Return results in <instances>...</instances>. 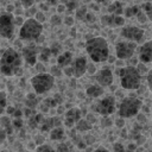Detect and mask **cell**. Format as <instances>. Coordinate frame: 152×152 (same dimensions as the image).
I'll use <instances>...</instances> for the list:
<instances>
[{
    "label": "cell",
    "mask_w": 152,
    "mask_h": 152,
    "mask_svg": "<svg viewBox=\"0 0 152 152\" xmlns=\"http://www.w3.org/2000/svg\"><path fill=\"white\" fill-rule=\"evenodd\" d=\"M86 51L94 63L106 62L109 57V46L103 37H93L86 42Z\"/></svg>",
    "instance_id": "6da1fadb"
},
{
    "label": "cell",
    "mask_w": 152,
    "mask_h": 152,
    "mask_svg": "<svg viewBox=\"0 0 152 152\" xmlns=\"http://www.w3.org/2000/svg\"><path fill=\"white\" fill-rule=\"evenodd\" d=\"M23 57L13 48H8L0 57V72L5 76H13L18 74L21 68Z\"/></svg>",
    "instance_id": "7a4b0ae2"
},
{
    "label": "cell",
    "mask_w": 152,
    "mask_h": 152,
    "mask_svg": "<svg viewBox=\"0 0 152 152\" xmlns=\"http://www.w3.org/2000/svg\"><path fill=\"white\" fill-rule=\"evenodd\" d=\"M120 86L126 90H137L141 86V75L135 66H122L119 70Z\"/></svg>",
    "instance_id": "3957f363"
},
{
    "label": "cell",
    "mask_w": 152,
    "mask_h": 152,
    "mask_svg": "<svg viewBox=\"0 0 152 152\" xmlns=\"http://www.w3.org/2000/svg\"><path fill=\"white\" fill-rule=\"evenodd\" d=\"M42 33H43V24L38 23L34 18H28L20 26L19 38L20 40L33 43L37 42V39L42 36Z\"/></svg>",
    "instance_id": "277c9868"
},
{
    "label": "cell",
    "mask_w": 152,
    "mask_h": 152,
    "mask_svg": "<svg viewBox=\"0 0 152 152\" xmlns=\"http://www.w3.org/2000/svg\"><path fill=\"white\" fill-rule=\"evenodd\" d=\"M142 106V102L140 99L135 96H127L124 97L119 104V116L122 119H129L132 116L138 115L140 108Z\"/></svg>",
    "instance_id": "5b68a950"
},
{
    "label": "cell",
    "mask_w": 152,
    "mask_h": 152,
    "mask_svg": "<svg viewBox=\"0 0 152 152\" xmlns=\"http://www.w3.org/2000/svg\"><path fill=\"white\" fill-rule=\"evenodd\" d=\"M31 86L36 94L38 95L46 94L55 86V77L50 72L37 74L31 78Z\"/></svg>",
    "instance_id": "8992f818"
},
{
    "label": "cell",
    "mask_w": 152,
    "mask_h": 152,
    "mask_svg": "<svg viewBox=\"0 0 152 152\" xmlns=\"http://www.w3.org/2000/svg\"><path fill=\"white\" fill-rule=\"evenodd\" d=\"M14 15L8 12L0 13V36L6 39H12L14 36Z\"/></svg>",
    "instance_id": "52a82bcc"
},
{
    "label": "cell",
    "mask_w": 152,
    "mask_h": 152,
    "mask_svg": "<svg viewBox=\"0 0 152 152\" xmlns=\"http://www.w3.org/2000/svg\"><path fill=\"white\" fill-rule=\"evenodd\" d=\"M137 49V44L129 40H121L118 42L115 45V55L119 59H129L133 57Z\"/></svg>",
    "instance_id": "ba28073f"
},
{
    "label": "cell",
    "mask_w": 152,
    "mask_h": 152,
    "mask_svg": "<svg viewBox=\"0 0 152 152\" xmlns=\"http://www.w3.org/2000/svg\"><path fill=\"white\" fill-rule=\"evenodd\" d=\"M94 110L102 116H109L115 110V97L113 95L104 96L96 103V106L94 107Z\"/></svg>",
    "instance_id": "9c48e42d"
},
{
    "label": "cell",
    "mask_w": 152,
    "mask_h": 152,
    "mask_svg": "<svg viewBox=\"0 0 152 152\" xmlns=\"http://www.w3.org/2000/svg\"><path fill=\"white\" fill-rule=\"evenodd\" d=\"M144 34H145L144 28H140L134 25H128V26H125L121 28V36L124 38H126L127 40L133 42L135 44H138L142 40Z\"/></svg>",
    "instance_id": "30bf717a"
},
{
    "label": "cell",
    "mask_w": 152,
    "mask_h": 152,
    "mask_svg": "<svg viewBox=\"0 0 152 152\" xmlns=\"http://www.w3.org/2000/svg\"><path fill=\"white\" fill-rule=\"evenodd\" d=\"M38 56V46L34 43H28L27 45L23 46L21 50V57L26 62V64L33 66L37 63V57Z\"/></svg>",
    "instance_id": "8fae6325"
},
{
    "label": "cell",
    "mask_w": 152,
    "mask_h": 152,
    "mask_svg": "<svg viewBox=\"0 0 152 152\" xmlns=\"http://www.w3.org/2000/svg\"><path fill=\"white\" fill-rule=\"evenodd\" d=\"M70 68L72 70V76L76 78H80L86 74V71L88 69V62H87L86 57L80 56L72 61V63L70 64Z\"/></svg>",
    "instance_id": "7c38bea8"
},
{
    "label": "cell",
    "mask_w": 152,
    "mask_h": 152,
    "mask_svg": "<svg viewBox=\"0 0 152 152\" xmlns=\"http://www.w3.org/2000/svg\"><path fill=\"white\" fill-rule=\"evenodd\" d=\"M81 119H82V110L77 107H72L68 109L64 114V126L68 128H72Z\"/></svg>",
    "instance_id": "4fadbf2b"
},
{
    "label": "cell",
    "mask_w": 152,
    "mask_h": 152,
    "mask_svg": "<svg viewBox=\"0 0 152 152\" xmlns=\"http://www.w3.org/2000/svg\"><path fill=\"white\" fill-rule=\"evenodd\" d=\"M95 80L101 87H109L114 81L113 71L109 68H103L95 74Z\"/></svg>",
    "instance_id": "5bb4252c"
},
{
    "label": "cell",
    "mask_w": 152,
    "mask_h": 152,
    "mask_svg": "<svg viewBox=\"0 0 152 152\" xmlns=\"http://www.w3.org/2000/svg\"><path fill=\"white\" fill-rule=\"evenodd\" d=\"M139 62L140 63H151L152 62V40H147L142 43V45L139 48Z\"/></svg>",
    "instance_id": "9a60e30c"
},
{
    "label": "cell",
    "mask_w": 152,
    "mask_h": 152,
    "mask_svg": "<svg viewBox=\"0 0 152 152\" xmlns=\"http://www.w3.org/2000/svg\"><path fill=\"white\" fill-rule=\"evenodd\" d=\"M101 24L103 26H109V27H120V26H124L125 18L122 15L106 14L101 17Z\"/></svg>",
    "instance_id": "2e32d148"
},
{
    "label": "cell",
    "mask_w": 152,
    "mask_h": 152,
    "mask_svg": "<svg viewBox=\"0 0 152 152\" xmlns=\"http://www.w3.org/2000/svg\"><path fill=\"white\" fill-rule=\"evenodd\" d=\"M72 52L70 51H64L62 52L61 55L57 56V65L62 69L66 68V66H70V64L72 63Z\"/></svg>",
    "instance_id": "e0dca14e"
},
{
    "label": "cell",
    "mask_w": 152,
    "mask_h": 152,
    "mask_svg": "<svg viewBox=\"0 0 152 152\" xmlns=\"http://www.w3.org/2000/svg\"><path fill=\"white\" fill-rule=\"evenodd\" d=\"M59 126V120L57 118H48V119H43L42 124L39 125V128L42 132H50L51 129H53L55 127Z\"/></svg>",
    "instance_id": "ac0fdd59"
},
{
    "label": "cell",
    "mask_w": 152,
    "mask_h": 152,
    "mask_svg": "<svg viewBox=\"0 0 152 152\" xmlns=\"http://www.w3.org/2000/svg\"><path fill=\"white\" fill-rule=\"evenodd\" d=\"M86 94L93 99L100 97L103 94V87H101L100 84H91L86 89Z\"/></svg>",
    "instance_id": "d6986e66"
},
{
    "label": "cell",
    "mask_w": 152,
    "mask_h": 152,
    "mask_svg": "<svg viewBox=\"0 0 152 152\" xmlns=\"http://www.w3.org/2000/svg\"><path fill=\"white\" fill-rule=\"evenodd\" d=\"M124 5L120 2V1H118V0H115V1H113L109 6H108V12H109V14H114V15H121L122 13H124Z\"/></svg>",
    "instance_id": "ffe728a7"
},
{
    "label": "cell",
    "mask_w": 152,
    "mask_h": 152,
    "mask_svg": "<svg viewBox=\"0 0 152 152\" xmlns=\"http://www.w3.org/2000/svg\"><path fill=\"white\" fill-rule=\"evenodd\" d=\"M64 138V129L63 127L58 126V127H55L53 129L50 131V139L53 140V141H59Z\"/></svg>",
    "instance_id": "44dd1931"
},
{
    "label": "cell",
    "mask_w": 152,
    "mask_h": 152,
    "mask_svg": "<svg viewBox=\"0 0 152 152\" xmlns=\"http://www.w3.org/2000/svg\"><path fill=\"white\" fill-rule=\"evenodd\" d=\"M75 128H76L78 132H88V131H90V129L93 128V125H91L90 121H88V120H86V119H81V120L76 124Z\"/></svg>",
    "instance_id": "7402d4cb"
},
{
    "label": "cell",
    "mask_w": 152,
    "mask_h": 152,
    "mask_svg": "<svg viewBox=\"0 0 152 152\" xmlns=\"http://www.w3.org/2000/svg\"><path fill=\"white\" fill-rule=\"evenodd\" d=\"M43 119H44L43 118V113H36L34 115L28 118V126L31 128H36V127H38L42 124Z\"/></svg>",
    "instance_id": "603a6c76"
},
{
    "label": "cell",
    "mask_w": 152,
    "mask_h": 152,
    "mask_svg": "<svg viewBox=\"0 0 152 152\" xmlns=\"http://www.w3.org/2000/svg\"><path fill=\"white\" fill-rule=\"evenodd\" d=\"M0 127H2L7 134H12L13 131V126H12V121L10 120V118L7 116H0Z\"/></svg>",
    "instance_id": "cb8c5ba5"
},
{
    "label": "cell",
    "mask_w": 152,
    "mask_h": 152,
    "mask_svg": "<svg viewBox=\"0 0 152 152\" xmlns=\"http://www.w3.org/2000/svg\"><path fill=\"white\" fill-rule=\"evenodd\" d=\"M51 55H52V52H51V49L50 48H42L39 50V57H38V59L42 63H46V62H49Z\"/></svg>",
    "instance_id": "d4e9b609"
},
{
    "label": "cell",
    "mask_w": 152,
    "mask_h": 152,
    "mask_svg": "<svg viewBox=\"0 0 152 152\" xmlns=\"http://www.w3.org/2000/svg\"><path fill=\"white\" fill-rule=\"evenodd\" d=\"M140 12V10H139V7L138 6H129V7H127V8H125L124 10V14H125V17L126 18H132V17H137L138 15V13Z\"/></svg>",
    "instance_id": "484cf974"
},
{
    "label": "cell",
    "mask_w": 152,
    "mask_h": 152,
    "mask_svg": "<svg viewBox=\"0 0 152 152\" xmlns=\"http://www.w3.org/2000/svg\"><path fill=\"white\" fill-rule=\"evenodd\" d=\"M142 12L147 17V20L152 21V1H146L142 5Z\"/></svg>",
    "instance_id": "4316f807"
},
{
    "label": "cell",
    "mask_w": 152,
    "mask_h": 152,
    "mask_svg": "<svg viewBox=\"0 0 152 152\" xmlns=\"http://www.w3.org/2000/svg\"><path fill=\"white\" fill-rule=\"evenodd\" d=\"M6 107H7V95L5 91L1 90L0 91V115L5 112Z\"/></svg>",
    "instance_id": "83f0119b"
},
{
    "label": "cell",
    "mask_w": 152,
    "mask_h": 152,
    "mask_svg": "<svg viewBox=\"0 0 152 152\" xmlns=\"http://www.w3.org/2000/svg\"><path fill=\"white\" fill-rule=\"evenodd\" d=\"M88 11H87V7H81L78 10H76V14H75V18L78 19V20H84L86 15H87Z\"/></svg>",
    "instance_id": "f1b7e54d"
},
{
    "label": "cell",
    "mask_w": 152,
    "mask_h": 152,
    "mask_svg": "<svg viewBox=\"0 0 152 152\" xmlns=\"http://www.w3.org/2000/svg\"><path fill=\"white\" fill-rule=\"evenodd\" d=\"M37 104V97L34 94H28L27 95V101H26V106L28 108H33Z\"/></svg>",
    "instance_id": "f546056e"
},
{
    "label": "cell",
    "mask_w": 152,
    "mask_h": 152,
    "mask_svg": "<svg viewBox=\"0 0 152 152\" xmlns=\"http://www.w3.org/2000/svg\"><path fill=\"white\" fill-rule=\"evenodd\" d=\"M36 152H56L50 145H45V144H43V145H39L37 148H36Z\"/></svg>",
    "instance_id": "4dcf8cb0"
},
{
    "label": "cell",
    "mask_w": 152,
    "mask_h": 152,
    "mask_svg": "<svg viewBox=\"0 0 152 152\" xmlns=\"http://www.w3.org/2000/svg\"><path fill=\"white\" fill-rule=\"evenodd\" d=\"M112 125H113V121L109 116H102V119H101V126L102 127L107 128V127H110Z\"/></svg>",
    "instance_id": "1f68e13d"
},
{
    "label": "cell",
    "mask_w": 152,
    "mask_h": 152,
    "mask_svg": "<svg viewBox=\"0 0 152 152\" xmlns=\"http://www.w3.org/2000/svg\"><path fill=\"white\" fill-rule=\"evenodd\" d=\"M12 126L15 129H20L23 127V120H21V118H14V120L12 121Z\"/></svg>",
    "instance_id": "d6a6232c"
},
{
    "label": "cell",
    "mask_w": 152,
    "mask_h": 152,
    "mask_svg": "<svg viewBox=\"0 0 152 152\" xmlns=\"http://www.w3.org/2000/svg\"><path fill=\"white\" fill-rule=\"evenodd\" d=\"M69 146L65 144V142H59L57 145V148H56V152H69Z\"/></svg>",
    "instance_id": "836d02e7"
},
{
    "label": "cell",
    "mask_w": 152,
    "mask_h": 152,
    "mask_svg": "<svg viewBox=\"0 0 152 152\" xmlns=\"http://www.w3.org/2000/svg\"><path fill=\"white\" fill-rule=\"evenodd\" d=\"M113 152H126V148L124 146V144L121 142H115L113 145Z\"/></svg>",
    "instance_id": "e575fe53"
},
{
    "label": "cell",
    "mask_w": 152,
    "mask_h": 152,
    "mask_svg": "<svg viewBox=\"0 0 152 152\" xmlns=\"http://www.w3.org/2000/svg\"><path fill=\"white\" fill-rule=\"evenodd\" d=\"M34 19H36L38 23L43 24V23L45 21V15H44V13H43V12L38 11V12H36V13H34Z\"/></svg>",
    "instance_id": "d590c367"
},
{
    "label": "cell",
    "mask_w": 152,
    "mask_h": 152,
    "mask_svg": "<svg viewBox=\"0 0 152 152\" xmlns=\"http://www.w3.org/2000/svg\"><path fill=\"white\" fill-rule=\"evenodd\" d=\"M137 18H138V21H139L140 24H145V23L147 21V17H146V15H145V13L142 12V10H140V12L138 13Z\"/></svg>",
    "instance_id": "8d00e7d4"
},
{
    "label": "cell",
    "mask_w": 152,
    "mask_h": 152,
    "mask_svg": "<svg viewBox=\"0 0 152 152\" xmlns=\"http://www.w3.org/2000/svg\"><path fill=\"white\" fill-rule=\"evenodd\" d=\"M20 2H21L24 8H31L34 5L36 0H20Z\"/></svg>",
    "instance_id": "74e56055"
},
{
    "label": "cell",
    "mask_w": 152,
    "mask_h": 152,
    "mask_svg": "<svg viewBox=\"0 0 152 152\" xmlns=\"http://www.w3.org/2000/svg\"><path fill=\"white\" fill-rule=\"evenodd\" d=\"M53 77L55 76H61L62 75V71H61V68L58 66V65H53L52 68H51V72H50Z\"/></svg>",
    "instance_id": "f35d334b"
},
{
    "label": "cell",
    "mask_w": 152,
    "mask_h": 152,
    "mask_svg": "<svg viewBox=\"0 0 152 152\" xmlns=\"http://www.w3.org/2000/svg\"><path fill=\"white\" fill-rule=\"evenodd\" d=\"M34 68H36V70H37V74H42V72H46L45 71V68H44V64L40 62V63H36V65H34Z\"/></svg>",
    "instance_id": "ab89813d"
},
{
    "label": "cell",
    "mask_w": 152,
    "mask_h": 152,
    "mask_svg": "<svg viewBox=\"0 0 152 152\" xmlns=\"http://www.w3.org/2000/svg\"><path fill=\"white\" fill-rule=\"evenodd\" d=\"M84 21H86V23H89V24L94 23V21H95V17H94V14H93L91 12H88L87 15H86V18H84Z\"/></svg>",
    "instance_id": "60d3db41"
},
{
    "label": "cell",
    "mask_w": 152,
    "mask_h": 152,
    "mask_svg": "<svg viewBox=\"0 0 152 152\" xmlns=\"http://www.w3.org/2000/svg\"><path fill=\"white\" fill-rule=\"evenodd\" d=\"M146 80H147V86H148V89L152 91V69H151V70H148Z\"/></svg>",
    "instance_id": "b9f144b4"
},
{
    "label": "cell",
    "mask_w": 152,
    "mask_h": 152,
    "mask_svg": "<svg viewBox=\"0 0 152 152\" xmlns=\"http://www.w3.org/2000/svg\"><path fill=\"white\" fill-rule=\"evenodd\" d=\"M6 138H7L6 131H5L2 127H0V144H2V142L6 140Z\"/></svg>",
    "instance_id": "7bdbcfd3"
},
{
    "label": "cell",
    "mask_w": 152,
    "mask_h": 152,
    "mask_svg": "<svg viewBox=\"0 0 152 152\" xmlns=\"http://www.w3.org/2000/svg\"><path fill=\"white\" fill-rule=\"evenodd\" d=\"M74 23H75V19L72 18V17H66V18H64V24L65 25H68V26H72L74 25Z\"/></svg>",
    "instance_id": "ee69618b"
},
{
    "label": "cell",
    "mask_w": 152,
    "mask_h": 152,
    "mask_svg": "<svg viewBox=\"0 0 152 152\" xmlns=\"http://www.w3.org/2000/svg\"><path fill=\"white\" fill-rule=\"evenodd\" d=\"M65 7H66L68 11H72V10H75V7H76V1H75V0H71L70 2H68V4L65 5Z\"/></svg>",
    "instance_id": "f6af8a7d"
},
{
    "label": "cell",
    "mask_w": 152,
    "mask_h": 152,
    "mask_svg": "<svg viewBox=\"0 0 152 152\" xmlns=\"http://www.w3.org/2000/svg\"><path fill=\"white\" fill-rule=\"evenodd\" d=\"M43 142H44V137H43V135H38V137H36V139H34V144H36L37 146L43 145Z\"/></svg>",
    "instance_id": "bcb514c9"
},
{
    "label": "cell",
    "mask_w": 152,
    "mask_h": 152,
    "mask_svg": "<svg viewBox=\"0 0 152 152\" xmlns=\"http://www.w3.org/2000/svg\"><path fill=\"white\" fill-rule=\"evenodd\" d=\"M63 72H64L68 77H71V76H72V70H71V68H70V66L64 68V69H63Z\"/></svg>",
    "instance_id": "7dc6e473"
},
{
    "label": "cell",
    "mask_w": 152,
    "mask_h": 152,
    "mask_svg": "<svg viewBox=\"0 0 152 152\" xmlns=\"http://www.w3.org/2000/svg\"><path fill=\"white\" fill-rule=\"evenodd\" d=\"M14 23H15V25H23L24 24V21H23V17H14Z\"/></svg>",
    "instance_id": "c3c4849f"
},
{
    "label": "cell",
    "mask_w": 152,
    "mask_h": 152,
    "mask_svg": "<svg viewBox=\"0 0 152 152\" xmlns=\"http://www.w3.org/2000/svg\"><path fill=\"white\" fill-rule=\"evenodd\" d=\"M52 25H56V24H61V18L57 17V15H53L52 17V20H51Z\"/></svg>",
    "instance_id": "681fc988"
},
{
    "label": "cell",
    "mask_w": 152,
    "mask_h": 152,
    "mask_svg": "<svg viewBox=\"0 0 152 152\" xmlns=\"http://www.w3.org/2000/svg\"><path fill=\"white\" fill-rule=\"evenodd\" d=\"M125 119H122V118H120V119H118L116 121H115V125L118 126V127H124V125H125V121H124Z\"/></svg>",
    "instance_id": "f907efd6"
},
{
    "label": "cell",
    "mask_w": 152,
    "mask_h": 152,
    "mask_svg": "<svg viewBox=\"0 0 152 152\" xmlns=\"http://www.w3.org/2000/svg\"><path fill=\"white\" fill-rule=\"evenodd\" d=\"M65 10H66L65 5H63V4H61V5H57V12H58V13H62V12H64Z\"/></svg>",
    "instance_id": "816d5d0a"
},
{
    "label": "cell",
    "mask_w": 152,
    "mask_h": 152,
    "mask_svg": "<svg viewBox=\"0 0 152 152\" xmlns=\"http://www.w3.org/2000/svg\"><path fill=\"white\" fill-rule=\"evenodd\" d=\"M21 114H23V112L20 109H15L14 113H13V116L14 118H21Z\"/></svg>",
    "instance_id": "f5cc1de1"
},
{
    "label": "cell",
    "mask_w": 152,
    "mask_h": 152,
    "mask_svg": "<svg viewBox=\"0 0 152 152\" xmlns=\"http://www.w3.org/2000/svg\"><path fill=\"white\" fill-rule=\"evenodd\" d=\"M135 148H137V145L135 144H129L128 150H126V151L127 152H133V151H135Z\"/></svg>",
    "instance_id": "db71d44e"
},
{
    "label": "cell",
    "mask_w": 152,
    "mask_h": 152,
    "mask_svg": "<svg viewBox=\"0 0 152 152\" xmlns=\"http://www.w3.org/2000/svg\"><path fill=\"white\" fill-rule=\"evenodd\" d=\"M48 7H49L48 2H46V4H40V5H39V8H40V10H43V11H46V10H48Z\"/></svg>",
    "instance_id": "11a10c76"
},
{
    "label": "cell",
    "mask_w": 152,
    "mask_h": 152,
    "mask_svg": "<svg viewBox=\"0 0 152 152\" xmlns=\"http://www.w3.org/2000/svg\"><path fill=\"white\" fill-rule=\"evenodd\" d=\"M94 152H109L107 148H104V147H97Z\"/></svg>",
    "instance_id": "9f6ffc18"
},
{
    "label": "cell",
    "mask_w": 152,
    "mask_h": 152,
    "mask_svg": "<svg viewBox=\"0 0 152 152\" xmlns=\"http://www.w3.org/2000/svg\"><path fill=\"white\" fill-rule=\"evenodd\" d=\"M14 110H15V108H14V107H12V106L7 108V113H8V114H11V115H13V113H14Z\"/></svg>",
    "instance_id": "6f0895ef"
},
{
    "label": "cell",
    "mask_w": 152,
    "mask_h": 152,
    "mask_svg": "<svg viewBox=\"0 0 152 152\" xmlns=\"http://www.w3.org/2000/svg\"><path fill=\"white\" fill-rule=\"evenodd\" d=\"M87 70H89V72H94V70H95V68H94V65H88V69Z\"/></svg>",
    "instance_id": "680465c9"
},
{
    "label": "cell",
    "mask_w": 152,
    "mask_h": 152,
    "mask_svg": "<svg viewBox=\"0 0 152 152\" xmlns=\"http://www.w3.org/2000/svg\"><path fill=\"white\" fill-rule=\"evenodd\" d=\"M107 61H109V63H113V62H115V58H113V56H109Z\"/></svg>",
    "instance_id": "91938a15"
},
{
    "label": "cell",
    "mask_w": 152,
    "mask_h": 152,
    "mask_svg": "<svg viewBox=\"0 0 152 152\" xmlns=\"http://www.w3.org/2000/svg\"><path fill=\"white\" fill-rule=\"evenodd\" d=\"M70 1H71V0H61V2H62L63 5H66V4L70 2Z\"/></svg>",
    "instance_id": "94428289"
},
{
    "label": "cell",
    "mask_w": 152,
    "mask_h": 152,
    "mask_svg": "<svg viewBox=\"0 0 152 152\" xmlns=\"http://www.w3.org/2000/svg\"><path fill=\"white\" fill-rule=\"evenodd\" d=\"M95 1H96V2H99V4H102V2H104L106 0H95Z\"/></svg>",
    "instance_id": "6125c7cd"
},
{
    "label": "cell",
    "mask_w": 152,
    "mask_h": 152,
    "mask_svg": "<svg viewBox=\"0 0 152 152\" xmlns=\"http://www.w3.org/2000/svg\"><path fill=\"white\" fill-rule=\"evenodd\" d=\"M62 112H63V108H62V107H59V108H58V113H62Z\"/></svg>",
    "instance_id": "be15d7a7"
},
{
    "label": "cell",
    "mask_w": 152,
    "mask_h": 152,
    "mask_svg": "<svg viewBox=\"0 0 152 152\" xmlns=\"http://www.w3.org/2000/svg\"><path fill=\"white\" fill-rule=\"evenodd\" d=\"M151 137H152V126H151Z\"/></svg>",
    "instance_id": "e7e4bbea"
}]
</instances>
